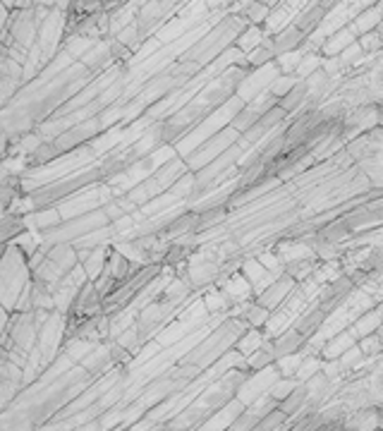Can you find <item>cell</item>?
Masks as SVG:
<instances>
[{
	"label": "cell",
	"instance_id": "cell-1",
	"mask_svg": "<svg viewBox=\"0 0 383 431\" xmlns=\"http://www.w3.org/2000/svg\"><path fill=\"white\" fill-rule=\"evenodd\" d=\"M261 342H264V340L259 338V333H251V338H245V340L240 342V347H242L245 352H249V355H251V352H254V350H256Z\"/></svg>",
	"mask_w": 383,
	"mask_h": 431
}]
</instances>
